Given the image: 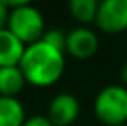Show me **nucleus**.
<instances>
[{"label": "nucleus", "mask_w": 127, "mask_h": 126, "mask_svg": "<svg viewBox=\"0 0 127 126\" xmlns=\"http://www.w3.org/2000/svg\"><path fill=\"white\" fill-rule=\"evenodd\" d=\"M64 52L48 45L42 39L26 45L19 62V69L26 82L35 87H48L55 84L64 73Z\"/></svg>", "instance_id": "obj_1"}, {"label": "nucleus", "mask_w": 127, "mask_h": 126, "mask_svg": "<svg viewBox=\"0 0 127 126\" xmlns=\"http://www.w3.org/2000/svg\"><path fill=\"white\" fill-rule=\"evenodd\" d=\"M95 117L106 126H121L127 123V87L111 84L103 87L93 102Z\"/></svg>", "instance_id": "obj_2"}, {"label": "nucleus", "mask_w": 127, "mask_h": 126, "mask_svg": "<svg viewBox=\"0 0 127 126\" xmlns=\"http://www.w3.org/2000/svg\"><path fill=\"white\" fill-rule=\"evenodd\" d=\"M6 29H10L24 45H29L42 39L45 32V19L35 6H18L10 10Z\"/></svg>", "instance_id": "obj_3"}, {"label": "nucleus", "mask_w": 127, "mask_h": 126, "mask_svg": "<svg viewBox=\"0 0 127 126\" xmlns=\"http://www.w3.org/2000/svg\"><path fill=\"white\" fill-rule=\"evenodd\" d=\"M95 23L101 31L118 34L127 29V0H100Z\"/></svg>", "instance_id": "obj_4"}, {"label": "nucleus", "mask_w": 127, "mask_h": 126, "mask_svg": "<svg viewBox=\"0 0 127 126\" xmlns=\"http://www.w3.org/2000/svg\"><path fill=\"white\" fill-rule=\"evenodd\" d=\"M81 113L77 97L69 92H60L50 100L47 118L55 126H71Z\"/></svg>", "instance_id": "obj_5"}, {"label": "nucleus", "mask_w": 127, "mask_h": 126, "mask_svg": "<svg viewBox=\"0 0 127 126\" xmlns=\"http://www.w3.org/2000/svg\"><path fill=\"white\" fill-rule=\"evenodd\" d=\"M66 50L76 58H90L98 50V37L87 26H79L66 36Z\"/></svg>", "instance_id": "obj_6"}, {"label": "nucleus", "mask_w": 127, "mask_h": 126, "mask_svg": "<svg viewBox=\"0 0 127 126\" xmlns=\"http://www.w3.org/2000/svg\"><path fill=\"white\" fill-rule=\"evenodd\" d=\"M26 45L10 29H0V66H18Z\"/></svg>", "instance_id": "obj_7"}, {"label": "nucleus", "mask_w": 127, "mask_h": 126, "mask_svg": "<svg viewBox=\"0 0 127 126\" xmlns=\"http://www.w3.org/2000/svg\"><path fill=\"white\" fill-rule=\"evenodd\" d=\"M26 121V110L18 97L0 95V126H23Z\"/></svg>", "instance_id": "obj_8"}, {"label": "nucleus", "mask_w": 127, "mask_h": 126, "mask_svg": "<svg viewBox=\"0 0 127 126\" xmlns=\"http://www.w3.org/2000/svg\"><path fill=\"white\" fill-rule=\"evenodd\" d=\"M24 84L26 79L19 66H0V95L16 97Z\"/></svg>", "instance_id": "obj_9"}, {"label": "nucleus", "mask_w": 127, "mask_h": 126, "mask_svg": "<svg viewBox=\"0 0 127 126\" xmlns=\"http://www.w3.org/2000/svg\"><path fill=\"white\" fill-rule=\"evenodd\" d=\"M69 11L77 21L92 23L96 18L98 11V0H69Z\"/></svg>", "instance_id": "obj_10"}, {"label": "nucleus", "mask_w": 127, "mask_h": 126, "mask_svg": "<svg viewBox=\"0 0 127 126\" xmlns=\"http://www.w3.org/2000/svg\"><path fill=\"white\" fill-rule=\"evenodd\" d=\"M66 32H63L60 28H50V29H45L42 36V41L47 42L48 45L58 49V50L64 52L66 50Z\"/></svg>", "instance_id": "obj_11"}, {"label": "nucleus", "mask_w": 127, "mask_h": 126, "mask_svg": "<svg viewBox=\"0 0 127 126\" xmlns=\"http://www.w3.org/2000/svg\"><path fill=\"white\" fill-rule=\"evenodd\" d=\"M23 126H55V125L47 117H43V115H35V117L26 118V121H24Z\"/></svg>", "instance_id": "obj_12"}, {"label": "nucleus", "mask_w": 127, "mask_h": 126, "mask_svg": "<svg viewBox=\"0 0 127 126\" xmlns=\"http://www.w3.org/2000/svg\"><path fill=\"white\" fill-rule=\"evenodd\" d=\"M8 16H10V8L2 2V0H0V29H5L6 28Z\"/></svg>", "instance_id": "obj_13"}, {"label": "nucleus", "mask_w": 127, "mask_h": 126, "mask_svg": "<svg viewBox=\"0 0 127 126\" xmlns=\"http://www.w3.org/2000/svg\"><path fill=\"white\" fill-rule=\"evenodd\" d=\"M8 8H18V6H24V5H31L32 0H2Z\"/></svg>", "instance_id": "obj_14"}, {"label": "nucleus", "mask_w": 127, "mask_h": 126, "mask_svg": "<svg viewBox=\"0 0 127 126\" xmlns=\"http://www.w3.org/2000/svg\"><path fill=\"white\" fill-rule=\"evenodd\" d=\"M121 81L124 82V86H127V62L122 65V68H121Z\"/></svg>", "instance_id": "obj_15"}, {"label": "nucleus", "mask_w": 127, "mask_h": 126, "mask_svg": "<svg viewBox=\"0 0 127 126\" xmlns=\"http://www.w3.org/2000/svg\"><path fill=\"white\" fill-rule=\"evenodd\" d=\"M121 126H127V123H126V125H121Z\"/></svg>", "instance_id": "obj_16"}]
</instances>
